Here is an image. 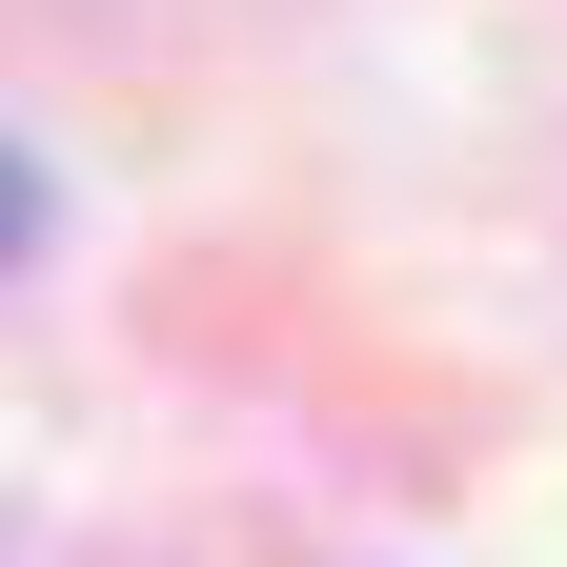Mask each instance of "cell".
I'll use <instances>...</instances> for the list:
<instances>
[{"label":"cell","instance_id":"obj_1","mask_svg":"<svg viewBox=\"0 0 567 567\" xmlns=\"http://www.w3.org/2000/svg\"><path fill=\"white\" fill-rule=\"evenodd\" d=\"M21 224H41V183H21V163H0V264H21Z\"/></svg>","mask_w":567,"mask_h":567}]
</instances>
